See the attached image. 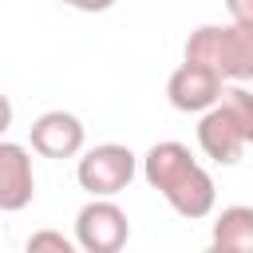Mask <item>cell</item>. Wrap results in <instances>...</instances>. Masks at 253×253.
I'll return each instance as SVG.
<instances>
[{
    "label": "cell",
    "mask_w": 253,
    "mask_h": 253,
    "mask_svg": "<svg viewBox=\"0 0 253 253\" xmlns=\"http://www.w3.org/2000/svg\"><path fill=\"white\" fill-rule=\"evenodd\" d=\"M217 103L233 115V123L241 126L245 142L253 146V91H245L241 83H225V91H221V99H217Z\"/></svg>",
    "instance_id": "cell-10"
},
{
    "label": "cell",
    "mask_w": 253,
    "mask_h": 253,
    "mask_svg": "<svg viewBox=\"0 0 253 253\" xmlns=\"http://www.w3.org/2000/svg\"><path fill=\"white\" fill-rule=\"evenodd\" d=\"M213 245L233 253H253V206H225L213 217Z\"/></svg>",
    "instance_id": "cell-9"
},
{
    "label": "cell",
    "mask_w": 253,
    "mask_h": 253,
    "mask_svg": "<svg viewBox=\"0 0 253 253\" xmlns=\"http://www.w3.org/2000/svg\"><path fill=\"white\" fill-rule=\"evenodd\" d=\"M225 8H229L233 24H249L253 28V0H225Z\"/></svg>",
    "instance_id": "cell-12"
},
{
    "label": "cell",
    "mask_w": 253,
    "mask_h": 253,
    "mask_svg": "<svg viewBox=\"0 0 253 253\" xmlns=\"http://www.w3.org/2000/svg\"><path fill=\"white\" fill-rule=\"evenodd\" d=\"M138 174V154L123 142H99L91 150H83L75 178L91 198H115L130 186V178Z\"/></svg>",
    "instance_id": "cell-2"
},
{
    "label": "cell",
    "mask_w": 253,
    "mask_h": 253,
    "mask_svg": "<svg viewBox=\"0 0 253 253\" xmlns=\"http://www.w3.org/2000/svg\"><path fill=\"white\" fill-rule=\"evenodd\" d=\"M24 253H79V245L67 241L59 229H36L24 245Z\"/></svg>",
    "instance_id": "cell-11"
},
{
    "label": "cell",
    "mask_w": 253,
    "mask_h": 253,
    "mask_svg": "<svg viewBox=\"0 0 253 253\" xmlns=\"http://www.w3.org/2000/svg\"><path fill=\"white\" fill-rule=\"evenodd\" d=\"M55 4H67L75 12H107V8H115V0H55Z\"/></svg>",
    "instance_id": "cell-13"
},
{
    "label": "cell",
    "mask_w": 253,
    "mask_h": 253,
    "mask_svg": "<svg viewBox=\"0 0 253 253\" xmlns=\"http://www.w3.org/2000/svg\"><path fill=\"white\" fill-rule=\"evenodd\" d=\"M202 170V162L190 154V146L186 142H174V138H166V142H154L146 154H142V178L170 202L194 174Z\"/></svg>",
    "instance_id": "cell-4"
},
{
    "label": "cell",
    "mask_w": 253,
    "mask_h": 253,
    "mask_svg": "<svg viewBox=\"0 0 253 253\" xmlns=\"http://www.w3.org/2000/svg\"><path fill=\"white\" fill-rule=\"evenodd\" d=\"M221 91H225L221 75H213V71L202 67V63H186V59H182V63L174 67V75L166 79V99H170V107L182 111V115H206L210 107H217Z\"/></svg>",
    "instance_id": "cell-5"
},
{
    "label": "cell",
    "mask_w": 253,
    "mask_h": 253,
    "mask_svg": "<svg viewBox=\"0 0 253 253\" xmlns=\"http://www.w3.org/2000/svg\"><path fill=\"white\" fill-rule=\"evenodd\" d=\"M198 146H202V154L206 158H213L217 166H233L241 154H245V134H241V126L233 123V115L217 103V107H210L202 119H198Z\"/></svg>",
    "instance_id": "cell-8"
},
{
    "label": "cell",
    "mask_w": 253,
    "mask_h": 253,
    "mask_svg": "<svg viewBox=\"0 0 253 253\" xmlns=\"http://www.w3.org/2000/svg\"><path fill=\"white\" fill-rule=\"evenodd\" d=\"M28 138L40 158H75V154H83L87 130H83L79 115H71V111H43L32 123Z\"/></svg>",
    "instance_id": "cell-6"
},
{
    "label": "cell",
    "mask_w": 253,
    "mask_h": 253,
    "mask_svg": "<svg viewBox=\"0 0 253 253\" xmlns=\"http://www.w3.org/2000/svg\"><path fill=\"white\" fill-rule=\"evenodd\" d=\"M36 198V170L32 154L20 142L0 138V213H20Z\"/></svg>",
    "instance_id": "cell-7"
},
{
    "label": "cell",
    "mask_w": 253,
    "mask_h": 253,
    "mask_svg": "<svg viewBox=\"0 0 253 253\" xmlns=\"http://www.w3.org/2000/svg\"><path fill=\"white\" fill-rule=\"evenodd\" d=\"M186 63H202L221 83L253 79V28L249 24H202L186 40Z\"/></svg>",
    "instance_id": "cell-1"
},
{
    "label": "cell",
    "mask_w": 253,
    "mask_h": 253,
    "mask_svg": "<svg viewBox=\"0 0 253 253\" xmlns=\"http://www.w3.org/2000/svg\"><path fill=\"white\" fill-rule=\"evenodd\" d=\"M130 241V217L115 198H91L75 213V245L83 253H123Z\"/></svg>",
    "instance_id": "cell-3"
},
{
    "label": "cell",
    "mask_w": 253,
    "mask_h": 253,
    "mask_svg": "<svg viewBox=\"0 0 253 253\" xmlns=\"http://www.w3.org/2000/svg\"><path fill=\"white\" fill-rule=\"evenodd\" d=\"M12 115H16V111H12V99L0 91V138H4V130L12 126Z\"/></svg>",
    "instance_id": "cell-14"
},
{
    "label": "cell",
    "mask_w": 253,
    "mask_h": 253,
    "mask_svg": "<svg viewBox=\"0 0 253 253\" xmlns=\"http://www.w3.org/2000/svg\"><path fill=\"white\" fill-rule=\"evenodd\" d=\"M202 253H233V249H225V245H213V241H210V245H206Z\"/></svg>",
    "instance_id": "cell-15"
}]
</instances>
